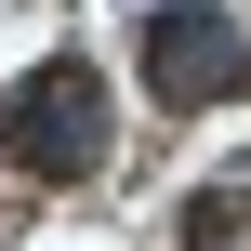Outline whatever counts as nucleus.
<instances>
[{
	"label": "nucleus",
	"instance_id": "obj_1",
	"mask_svg": "<svg viewBox=\"0 0 251 251\" xmlns=\"http://www.w3.org/2000/svg\"><path fill=\"white\" fill-rule=\"evenodd\" d=\"M0 146H13L40 185H79V172L106 159V79H93L79 53L26 66V79H13V106H0Z\"/></svg>",
	"mask_w": 251,
	"mask_h": 251
},
{
	"label": "nucleus",
	"instance_id": "obj_2",
	"mask_svg": "<svg viewBox=\"0 0 251 251\" xmlns=\"http://www.w3.org/2000/svg\"><path fill=\"white\" fill-rule=\"evenodd\" d=\"M146 93H159V106H238L251 93V40L212 13V0L146 13Z\"/></svg>",
	"mask_w": 251,
	"mask_h": 251
},
{
	"label": "nucleus",
	"instance_id": "obj_3",
	"mask_svg": "<svg viewBox=\"0 0 251 251\" xmlns=\"http://www.w3.org/2000/svg\"><path fill=\"white\" fill-rule=\"evenodd\" d=\"M185 251H251V185H212V199H185Z\"/></svg>",
	"mask_w": 251,
	"mask_h": 251
}]
</instances>
